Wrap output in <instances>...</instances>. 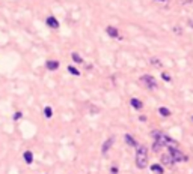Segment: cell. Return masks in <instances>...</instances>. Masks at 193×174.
<instances>
[{"label":"cell","mask_w":193,"mask_h":174,"mask_svg":"<svg viewBox=\"0 0 193 174\" xmlns=\"http://www.w3.org/2000/svg\"><path fill=\"white\" fill-rule=\"evenodd\" d=\"M181 2H183V3H190L192 0H181Z\"/></svg>","instance_id":"23"},{"label":"cell","mask_w":193,"mask_h":174,"mask_svg":"<svg viewBox=\"0 0 193 174\" xmlns=\"http://www.w3.org/2000/svg\"><path fill=\"white\" fill-rule=\"evenodd\" d=\"M161 78L164 80V81H171L172 78H171V75H169V74H161Z\"/></svg>","instance_id":"20"},{"label":"cell","mask_w":193,"mask_h":174,"mask_svg":"<svg viewBox=\"0 0 193 174\" xmlns=\"http://www.w3.org/2000/svg\"><path fill=\"white\" fill-rule=\"evenodd\" d=\"M44 116H45L47 119H50V117L53 116V110H52L50 107H45V108H44Z\"/></svg>","instance_id":"15"},{"label":"cell","mask_w":193,"mask_h":174,"mask_svg":"<svg viewBox=\"0 0 193 174\" xmlns=\"http://www.w3.org/2000/svg\"><path fill=\"white\" fill-rule=\"evenodd\" d=\"M68 71L72 74V75H76V77H79V75H80V72H79V71L74 68V66H68Z\"/></svg>","instance_id":"16"},{"label":"cell","mask_w":193,"mask_h":174,"mask_svg":"<svg viewBox=\"0 0 193 174\" xmlns=\"http://www.w3.org/2000/svg\"><path fill=\"white\" fill-rule=\"evenodd\" d=\"M192 120H193V117H192Z\"/></svg>","instance_id":"25"},{"label":"cell","mask_w":193,"mask_h":174,"mask_svg":"<svg viewBox=\"0 0 193 174\" xmlns=\"http://www.w3.org/2000/svg\"><path fill=\"white\" fill-rule=\"evenodd\" d=\"M125 141H127V144H128V146H131V147H137L136 140H134L130 134H125Z\"/></svg>","instance_id":"10"},{"label":"cell","mask_w":193,"mask_h":174,"mask_svg":"<svg viewBox=\"0 0 193 174\" xmlns=\"http://www.w3.org/2000/svg\"><path fill=\"white\" fill-rule=\"evenodd\" d=\"M151 170H152L155 174H163V168H161V165L154 164V165H151Z\"/></svg>","instance_id":"13"},{"label":"cell","mask_w":193,"mask_h":174,"mask_svg":"<svg viewBox=\"0 0 193 174\" xmlns=\"http://www.w3.org/2000/svg\"><path fill=\"white\" fill-rule=\"evenodd\" d=\"M47 26L52 27V29H57V27H59V21H57L55 17H48V18H47Z\"/></svg>","instance_id":"5"},{"label":"cell","mask_w":193,"mask_h":174,"mask_svg":"<svg viewBox=\"0 0 193 174\" xmlns=\"http://www.w3.org/2000/svg\"><path fill=\"white\" fill-rule=\"evenodd\" d=\"M169 155L172 156V159L175 162H186L187 161V156L180 150V149H177V147H169Z\"/></svg>","instance_id":"3"},{"label":"cell","mask_w":193,"mask_h":174,"mask_svg":"<svg viewBox=\"0 0 193 174\" xmlns=\"http://www.w3.org/2000/svg\"><path fill=\"white\" fill-rule=\"evenodd\" d=\"M106 32H107V35H109V36H112V38H119L118 30H116L115 27H112V26H109V27L106 29Z\"/></svg>","instance_id":"9"},{"label":"cell","mask_w":193,"mask_h":174,"mask_svg":"<svg viewBox=\"0 0 193 174\" xmlns=\"http://www.w3.org/2000/svg\"><path fill=\"white\" fill-rule=\"evenodd\" d=\"M151 63H152V66H155V68H161V63H160V60H158V59H152V60H151Z\"/></svg>","instance_id":"18"},{"label":"cell","mask_w":193,"mask_h":174,"mask_svg":"<svg viewBox=\"0 0 193 174\" xmlns=\"http://www.w3.org/2000/svg\"><path fill=\"white\" fill-rule=\"evenodd\" d=\"M112 144H113V138H110V140H107V141L104 143V146H103V153H107V150L112 147Z\"/></svg>","instance_id":"12"},{"label":"cell","mask_w":193,"mask_h":174,"mask_svg":"<svg viewBox=\"0 0 193 174\" xmlns=\"http://www.w3.org/2000/svg\"><path fill=\"white\" fill-rule=\"evenodd\" d=\"M161 162L164 164V165H174V159H172V156L171 155H163L161 156Z\"/></svg>","instance_id":"7"},{"label":"cell","mask_w":193,"mask_h":174,"mask_svg":"<svg viewBox=\"0 0 193 174\" xmlns=\"http://www.w3.org/2000/svg\"><path fill=\"white\" fill-rule=\"evenodd\" d=\"M152 138H154V143H157V144H160L161 147L163 146H171V147H177V141L175 140H172L169 135H166V134H163V132H152Z\"/></svg>","instance_id":"2"},{"label":"cell","mask_w":193,"mask_h":174,"mask_svg":"<svg viewBox=\"0 0 193 174\" xmlns=\"http://www.w3.org/2000/svg\"><path fill=\"white\" fill-rule=\"evenodd\" d=\"M23 159H24V162H26V164H32L33 162V153L30 150H26V152H24V155H23Z\"/></svg>","instance_id":"6"},{"label":"cell","mask_w":193,"mask_h":174,"mask_svg":"<svg viewBox=\"0 0 193 174\" xmlns=\"http://www.w3.org/2000/svg\"><path fill=\"white\" fill-rule=\"evenodd\" d=\"M140 81L145 84V87H148V89H157V81H155V78L152 77V75H143L142 78H140Z\"/></svg>","instance_id":"4"},{"label":"cell","mask_w":193,"mask_h":174,"mask_svg":"<svg viewBox=\"0 0 193 174\" xmlns=\"http://www.w3.org/2000/svg\"><path fill=\"white\" fill-rule=\"evenodd\" d=\"M158 113L161 114V116H164V117H167V116H171V111H169L166 107H160L158 108Z\"/></svg>","instance_id":"14"},{"label":"cell","mask_w":193,"mask_h":174,"mask_svg":"<svg viewBox=\"0 0 193 174\" xmlns=\"http://www.w3.org/2000/svg\"><path fill=\"white\" fill-rule=\"evenodd\" d=\"M112 173H113V174H116V173H118V170H116V167H113V168H112Z\"/></svg>","instance_id":"22"},{"label":"cell","mask_w":193,"mask_h":174,"mask_svg":"<svg viewBox=\"0 0 193 174\" xmlns=\"http://www.w3.org/2000/svg\"><path fill=\"white\" fill-rule=\"evenodd\" d=\"M72 56V60H74V62H77V63H83V60H82V57L77 54V53H72L71 54Z\"/></svg>","instance_id":"17"},{"label":"cell","mask_w":193,"mask_h":174,"mask_svg":"<svg viewBox=\"0 0 193 174\" xmlns=\"http://www.w3.org/2000/svg\"><path fill=\"white\" fill-rule=\"evenodd\" d=\"M161 2H164V0H161Z\"/></svg>","instance_id":"24"},{"label":"cell","mask_w":193,"mask_h":174,"mask_svg":"<svg viewBox=\"0 0 193 174\" xmlns=\"http://www.w3.org/2000/svg\"><path fill=\"white\" fill-rule=\"evenodd\" d=\"M136 149H137L136 150V165H137V168L143 170L148 165V150L145 146H137Z\"/></svg>","instance_id":"1"},{"label":"cell","mask_w":193,"mask_h":174,"mask_svg":"<svg viewBox=\"0 0 193 174\" xmlns=\"http://www.w3.org/2000/svg\"><path fill=\"white\" fill-rule=\"evenodd\" d=\"M21 116H23V114H21L20 111H17V113L14 114V120H18V119H21Z\"/></svg>","instance_id":"21"},{"label":"cell","mask_w":193,"mask_h":174,"mask_svg":"<svg viewBox=\"0 0 193 174\" xmlns=\"http://www.w3.org/2000/svg\"><path fill=\"white\" fill-rule=\"evenodd\" d=\"M160 149H161V146H160V144H157V143H154V144H152V150H154V152H160Z\"/></svg>","instance_id":"19"},{"label":"cell","mask_w":193,"mask_h":174,"mask_svg":"<svg viewBox=\"0 0 193 174\" xmlns=\"http://www.w3.org/2000/svg\"><path fill=\"white\" fill-rule=\"evenodd\" d=\"M130 104H131V105H133V107H134L136 110H140V108L143 107V104H142V102L139 101V99H137V98H133V99H131V101H130Z\"/></svg>","instance_id":"11"},{"label":"cell","mask_w":193,"mask_h":174,"mask_svg":"<svg viewBox=\"0 0 193 174\" xmlns=\"http://www.w3.org/2000/svg\"><path fill=\"white\" fill-rule=\"evenodd\" d=\"M57 68H59V62H57V60H48V62H47V69L56 71Z\"/></svg>","instance_id":"8"}]
</instances>
